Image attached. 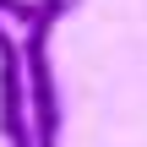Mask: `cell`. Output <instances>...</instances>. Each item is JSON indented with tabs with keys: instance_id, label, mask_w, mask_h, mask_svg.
Here are the masks:
<instances>
[{
	"instance_id": "cell-3",
	"label": "cell",
	"mask_w": 147,
	"mask_h": 147,
	"mask_svg": "<svg viewBox=\"0 0 147 147\" xmlns=\"http://www.w3.org/2000/svg\"><path fill=\"white\" fill-rule=\"evenodd\" d=\"M0 16H5V22H11V27L22 33V27H27V22L38 16V0H0Z\"/></svg>"
},
{
	"instance_id": "cell-2",
	"label": "cell",
	"mask_w": 147,
	"mask_h": 147,
	"mask_svg": "<svg viewBox=\"0 0 147 147\" xmlns=\"http://www.w3.org/2000/svg\"><path fill=\"white\" fill-rule=\"evenodd\" d=\"M0 142L33 147V98H27V60H22V33L0 16Z\"/></svg>"
},
{
	"instance_id": "cell-1",
	"label": "cell",
	"mask_w": 147,
	"mask_h": 147,
	"mask_svg": "<svg viewBox=\"0 0 147 147\" xmlns=\"http://www.w3.org/2000/svg\"><path fill=\"white\" fill-rule=\"evenodd\" d=\"M82 0H38V16L22 27V60H27V98H33V147H60V87H55V60L49 38L60 16H71Z\"/></svg>"
}]
</instances>
